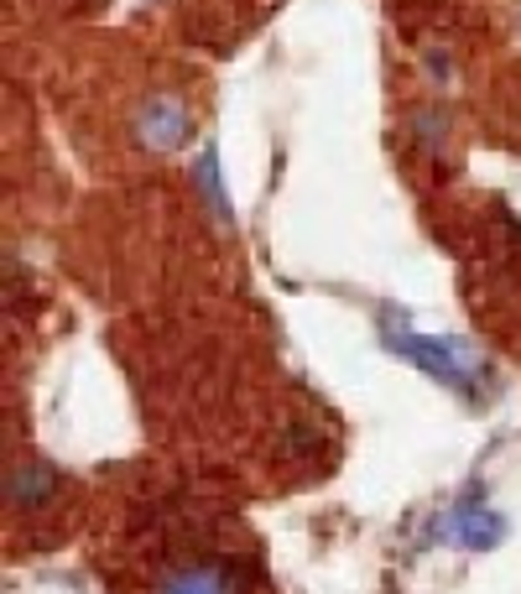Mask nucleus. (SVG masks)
Segmentation results:
<instances>
[{
    "label": "nucleus",
    "instance_id": "1",
    "mask_svg": "<svg viewBox=\"0 0 521 594\" xmlns=\"http://www.w3.org/2000/svg\"><path fill=\"white\" fill-rule=\"evenodd\" d=\"M381 339L391 355H401L407 365H418L422 376H433L439 386L459 396H480L485 381V360L469 339L454 334H412V329H397V323H381Z\"/></svg>",
    "mask_w": 521,
    "mask_h": 594
},
{
    "label": "nucleus",
    "instance_id": "2",
    "mask_svg": "<svg viewBox=\"0 0 521 594\" xmlns=\"http://www.w3.org/2000/svg\"><path fill=\"white\" fill-rule=\"evenodd\" d=\"M439 537L443 542H454V548H469V553H480V548H496L506 537V516L490 512L480 495H464L448 506V516L439 521Z\"/></svg>",
    "mask_w": 521,
    "mask_h": 594
},
{
    "label": "nucleus",
    "instance_id": "3",
    "mask_svg": "<svg viewBox=\"0 0 521 594\" xmlns=\"http://www.w3.org/2000/svg\"><path fill=\"white\" fill-rule=\"evenodd\" d=\"M136 131H141L146 146H157V152H178V146L193 141V120H188V110H182L173 95H157V99H146Z\"/></svg>",
    "mask_w": 521,
    "mask_h": 594
},
{
    "label": "nucleus",
    "instance_id": "4",
    "mask_svg": "<svg viewBox=\"0 0 521 594\" xmlns=\"http://www.w3.org/2000/svg\"><path fill=\"white\" fill-rule=\"evenodd\" d=\"M241 584L245 579L235 563H193V569L162 579L157 594H241Z\"/></svg>",
    "mask_w": 521,
    "mask_h": 594
},
{
    "label": "nucleus",
    "instance_id": "5",
    "mask_svg": "<svg viewBox=\"0 0 521 594\" xmlns=\"http://www.w3.org/2000/svg\"><path fill=\"white\" fill-rule=\"evenodd\" d=\"M193 178H199V194H203V204L214 209V215L230 224L235 219V209H230V198H224V178H220V146L214 141H203L199 146V157H193Z\"/></svg>",
    "mask_w": 521,
    "mask_h": 594
},
{
    "label": "nucleus",
    "instance_id": "6",
    "mask_svg": "<svg viewBox=\"0 0 521 594\" xmlns=\"http://www.w3.org/2000/svg\"><path fill=\"white\" fill-rule=\"evenodd\" d=\"M5 491H11V501H16V506H42L47 495L58 491V475H53L47 464H32V470H11Z\"/></svg>",
    "mask_w": 521,
    "mask_h": 594
}]
</instances>
